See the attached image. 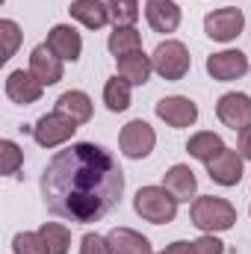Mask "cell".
<instances>
[{"label":"cell","instance_id":"8992f818","mask_svg":"<svg viewBox=\"0 0 251 254\" xmlns=\"http://www.w3.org/2000/svg\"><path fill=\"white\" fill-rule=\"evenodd\" d=\"M74 130H77V122H71L68 116L63 113H48V116H42L36 127H33V139H36V145H42V148H57V145H63L68 142L71 136H74Z\"/></svg>","mask_w":251,"mask_h":254},{"label":"cell","instance_id":"5b68a950","mask_svg":"<svg viewBox=\"0 0 251 254\" xmlns=\"http://www.w3.org/2000/svg\"><path fill=\"white\" fill-rule=\"evenodd\" d=\"M119 145H122V154H125L127 160H145L154 151V145H157V133H154V127L148 125V122L136 119V122H127L122 127Z\"/></svg>","mask_w":251,"mask_h":254},{"label":"cell","instance_id":"7a4b0ae2","mask_svg":"<svg viewBox=\"0 0 251 254\" xmlns=\"http://www.w3.org/2000/svg\"><path fill=\"white\" fill-rule=\"evenodd\" d=\"M189 219L198 231L204 234H219V231H231L237 225V207L225 198H216V195H201L192 201V210H189Z\"/></svg>","mask_w":251,"mask_h":254},{"label":"cell","instance_id":"83f0119b","mask_svg":"<svg viewBox=\"0 0 251 254\" xmlns=\"http://www.w3.org/2000/svg\"><path fill=\"white\" fill-rule=\"evenodd\" d=\"M0 36H3V60H12L21 45V27L6 18V21H0Z\"/></svg>","mask_w":251,"mask_h":254},{"label":"cell","instance_id":"d6a6232c","mask_svg":"<svg viewBox=\"0 0 251 254\" xmlns=\"http://www.w3.org/2000/svg\"><path fill=\"white\" fill-rule=\"evenodd\" d=\"M160 254H169V252H160Z\"/></svg>","mask_w":251,"mask_h":254},{"label":"cell","instance_id":"277c9868","mask_svg":"<svg viewBox=\"0 0 251 254\" xmlns=\"http://www.w3.org/2000/svg\"><path fill=\"white\" fill-rule=\"evenodd\" d=\"M151 63H154V71H157L163 80H184L187 71H189V65H192V57H189V51H187L184 42L169 39V42H160V45H157Z\"/></svg>","mask_w":251,"mask_h":254},{"label":"cell","instance_id":"7c38bea8","mask_svg":"<svg viewBox=\"0 0 251 254\" xmlns=\"http://www.w3.org/2000/svg\"><path fill=\"white\" fill-rule=\"evenodd\" d=\"M30 71L42 86H54L63 80V60L48 45H39L30 51Z\"/></svg>","mask_w":251,"mask_h":254},{"label":"cell","instance_id":"2e32d148","mask_svg":"<svg viewBox=\"0 0 251 254\" xmlns=\"http://www.w3.org/2000/svg\"><path fill=\"white\" fill-rule=\"evenodd\" d=\"M151 71H154V63H151V57H145V51H133V54L119 57V77H125L130 86H145Z\"/></svg>","mask_w":251,"mask_h":254},{"label":"cell","instance_id":"6da1fadb","mask_svg":"<svg viewBox=\"0 0 251 254\" xmlns=\"http://www.w3.org/2000/svg\"><path fill=\"white\" fill-rule=\"evenodd\" d=\"M125 192V172L116 157L95 142H74L57 151L42 172L45 207L74 225L101 222Z\"/></svg>","mask_w":251,"mask_h":254},{"label":"cell","instance_id":"603a6c76","mask_svg":"<svg viewBox=\"0 0 251 254\" xmlns=\"http://www.w3.org/2000/svg\"><path fill=\"white\" fill-rule=\"evenodd\" d=\"M104 104H107V110L110 113H125L127 107H130V83H127L125 77H110L107 80V86H104Z\"/></svg>","mask_w":251,"mask_h":254},{"label":"cell","instance_id":"52a82bcc","mask_svg":"<svg viewBox=\"0 0 251 254\" xmlns=\"http://www.w3.org/2000/svg\"><path fill=\"white\" fill-rule=\"evenodd\" d=\"M246 27V15L243 9H216L204 18V33L213 39V42H234Z\"/></svg>","mask_w":251,"mask_h":254},{"label":"cell","instance_id":"cb8c5ba5","mask_svg":"<svg viewBox=\"0 0 251 254\" xmlns=\"http://www.w3.org/2000/svg\"><path fill=\"white\" fill-rule=\"evenodd\" d=\"M39 234L45 237V243H48L51 254H68V249H71V231H68L65 225L45 222V225L39 228Z\"/></svg>","mask_w":251,"mask_h":254},{"label":"cell","instance_id":"f1b7e54d","mask_svg":"<svg viewBox=\"0 0 251 254\" xmlns=\"http://www.w3.org/2000/svg\"><path fill=\"white\" fill-rule=\"evenodd\" d=\"M189 252L192 254H225V243L216 240L213 234H204L195 243H189Z\"/></svg>","mask_w":251,"mask_h":254},{"label":"cell","instance_id":"f546056e","mask_svg":"<svg viewBox=\"0 0 251 254\" xmlns=\"http://www.w3.org/2000/svg\"><path fill=\"white\" fill-rule=\"evenodd\" d=\"M80 254H113V249H110V240H107V237L86 234V237L80 240Z\"/></svg>","mask_w":251,"mask_h":254},{"label":"cell","instance_id":"7402d4cb","mask_svg":"<svg viewBox=\"0 0 251 254\" xmlns=\"http://www.w3.org/2000/svg\"><path fill=\"white\" fill-rule=\"evenodd\" d=\"M107 48H110V54L119 60V57H125V54L142 51V36H139V30H133V27H116V30L110 33V39H107Z\"/></svg>","mask_w":251,"mask_h":254},{"label":"cell","instance_id":"ba28073f","mask_svg":"<svg viewBox=\"0 0 251 254\" xmlns=\"http://www.w3.org/2000/svg\"><path fill=\"white\" fill-rule=\"evenodd\" d=\"M216 116L219 122L231 130H243L251 125V98L246 92H228L219 98L216 104Z\"/></svg>","mask_w":251,"mask_h":254},{"label":"cell","instance_id":"484cf974","mask_svg":"<svg viewBox=\"0 0 251 254\" xmlns=\"http://www.w3.org/2000/svg\"><path fill=\"white\" fill-rule=\"evenodd\" d=\"M12 249L15 254H51L48 249V243H45V237L36 231H24V234H15V240H12Z\"/></svg>","mask_w":251,"mask_h":254},{"label":"cell","instance_id":"30bf717a","mask_svg":"<svg viewBox=\"0 0 251 254\" xmlns=\"http://www.w3.org/2000/svg\"><path fill=\"white\" fill-rule=\"evenodd\" d=\"M157 116L166 122L169 127H175V130H184V127H192L198 122V107L184 98V95H169V98H163V101H157Z\"/></svg>","mask_w":251,"mask_h":254},{"label":"cell","instance_id":"9c48e42d","mask_svg":"<svg viewBox=\"0 0 251 254\" xmlns=\"http://www.w3.org/2000/svg\"><path fill=\"white\" fill-rule=\"evenodd\" d=\"M243 154L240 151H231V148H225V151H219L210 163H204L207 166V175H210V181L213 184H219V187H237L240 181H243Z\"/></svg>","mask_w":251,"mask_h":254},{"label":"cell","instance_id":"44dd1931","mask_svg":"<svg viewBox=\"0 0 251 254\" xmlns=\"http://www.w3.org/2000/svg\"><path fill=\"white\" fill-rule=\"evenodd\" d=\"M187 151H189V157H195V160H201V163H210L219 151H225V142H222L219 133H213V130H201V133L189 136Z\"/></svg>","mask_w":251,"mask_h":254},{"label":"cell","instance_id":"4fadbf2b","mask_svg":"<svg viewBox=\"0 0 251 254\" xmlns=\"http://www.w3.org/2000/svg\"><path fill=\"white\" fill-rule=\"evenodd\" d=\"M42 92H45V86L33 77V71L18 68L6 77V98L12 104H36L42 98Z\"/></svg>","mask_w":251,"mask_h":254},{"label":"cell","instance_id":"e0dca14e","mask_svg":"<svg viewBox=\"0 0 251 254\" xmlns=\"http://www.w3.org/2000/svg\"><path fill=\"white\" fill-rule=\"evenodd\" d=\"M163 187L172 192L178 201H189L195 192H198V178H195V172L184 166V163H178V166H172L169 172H166V178H163Z\"/></svg>","mask_w":251,"mask_h":254},{"label":"cell","instance_id":"1f68e13d","mask_svg":"<svg viewBox=\"0 0 251 254\" xmlns=\"http://www.w3.org/2000/svg\"><path fill=\"white\" fill-rule=\"evenodd\" d=\"M166 252H169V254H192V252H189V243H187V240H178V243H172Z\"/></svg>","mask_w":251,"mask_h":254},{"label":"cell","instance_id":"ac0fdd59","mask_svg":"<svg viewBox=\"0 0 251 254\" xmlns=\"http://www.w3.org/2000/svg\"><path fill=\"white\" fill-rule=\"evenodd\" d=\"M107 240H110L113 254H154L148 237H142L139 231H130V228H113Z\"/></svg>","mask_w":251,"mask_h":254},{"label":"cell","instance_id":"ffe728a7","mask_svg":"<svg viewBox=\"0 0 251 254\" xmlns=\"http://www.w3.org/2000/svg\"><path fill=\"white\" fill-rule=\"evenodd\" d=\"M57 113L68 116V119L77 122V125H86V122L92 119V98H89L86 92L71 89V92L60 95V101H57Z\"/></svg>","mask_w":251,"mask_h":254},{"label":"cell","instance_id":"9a60e30c","mask_svg":"<svg viewBox=\"0 0 251 254\" xmlns=\"http://www.w3.org/2000/svg\"><path fill=\"white\" fill-rule=\"evenodd\" d=\"M145 18H148L154 33H175L181 27V9L175 0H148Z\"/></svg>","mask_w":251,"mask_h":254},{"label":"cell","instance_id":"4dcf8cb0","mask_svg":"<svg viewBox=\"0 0 251 254\" xmlns=\"http://www.w3.org/2000/svg\"><path fill=\"white\" fill-rule=\"evenodd\" d=\"M240 154L246 160H251V125L240 130Z\"/></svg>","mask_w":251,"mask_h":254},{"label":"cell","instance_id":"8fae6325","mask_svg":"<svg viewBox=\"0 0 251 254\" xmlns=\"http://www.w3.org/2000/svg\"><path fill=\"white\" fill-rule=\"evenodd\" d=\"M246 71H249V57L243 51H222V54L207 57V74L213 80L231 83V80H240Z\"/></svg>","mask_w":251,"mask_h":254},{"label":"cell","instance_id":"d4e9b609","mask_svg":"<svg viewBox=\"0 0 251 254\" xmlns=\"http://www.w3.org/2000/svg\"><path fill=\"white\" fill-rule=\"evenodd\" d=\"M107 9L116 27H133L139 21V0H107Z\"/></svg>","mask_w":251,"mask_h":254},{"label":"cell","instance_id":"5bb4252c","mask_svg":"<svg viewBox=\"0 0 251 254\" xmlns=\"http://www.w3.org/2000/svg\"><path fill=\"white\" fill-rule=\"evenodd\" d=\"M63 63H77L80 60V51H83V39L74 27L68 24H57L51 33H48V42H45Z\"/></svg>","mask_w":251,"mask_h":254},{"label":"cell","instance_id":"d6986e66","mask_svg":"<svg viewBox=\"0 0 251 254\" xmlns=\"http://www.w3.org/2000/svg\"><path fill=\"white\" fill-rule=\"evenodd\" d=\"M71 18H77L83 27H89V30H101L107 21H110V9H107V3H101V0H74L71 3Z\"/></svg>","mask_w":251,"mask_h":254},{"label":"cell","instance_id":"4316f807","mask_svg":"<svg viewBox=\"0 0 251 254\" xmlns=\"http://www.w3.org/2000/svg\"><path fill=\"white\" fill-rule=\"evenodd\" d=\"M24 163V151L12 142V139H3L0 142V172L3 175H15Z\"/></svg>","mask_w":251,"mask_h":254},{"label":"cell","instance_id":"3957f363","mask_svg":"<svg viewBox=\"0 0 251 254\" xmlns=\"http://www.w3.org/2000/svg\"><path fill=\"white\" fill-rule=\"evenodd\" d=\"M133 210L154 225H169L178 216V198L166 187H142L133 198Z\"/></svg>","mask_w":251,"mask_h":254}]
</instances>
